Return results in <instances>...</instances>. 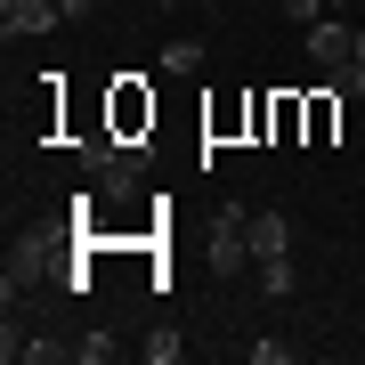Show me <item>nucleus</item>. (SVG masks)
<instances>
[{
	"mask_svg": "<svg viewBox=\"0 0 365 365\" xmlns=\"http://www.w3.org/2000/svg\"><path fill=\"white\" fill-rule=\"evenodd\" d=\"M66 349H73V341H25V365H57Z\"/></svg>",
	"mask_w": 365,
	"mask_h": 365,
	"instance_id": "11",
	"label": "nucleus"
},
{
	"mask_svg": "<svg viewBox=\"0 0 365 365\" xmlns=\"http://www.w3.org/2000/svg\"><path fill=\"white\" fill-rule=\"evenodd\" d=\"M300 41H309V66H317V73H341V66L357 57V25H333V16H317Z\"/></svg>",
	"mask_w": 365,
	"mask_h": 365,
	"instance_id": "1",
	"label": "nucleus"
},
{
	"mask_svg": "<svg viewBox=\"0 0 365 365\" xmlns=\"http://www.w3.org/2000/svg\"><path fill=\"white\" fill-rule=\"evenodd\" d=\"M0 25H9V41L16 33H57V25H66V9H57V0H0Z\"/></svg>",
	"mask_w": 365,
	"mask_h": 365,
	"instance_id": "3",
	"label": "nucleus"
},
{
	"mask_svg": "<svg viewBox=\"0 0 365 365\" xmlns=\"http://www.w3.org/2000/svg\"><path fill=\"white\" fill-rule=\"evenodd\" d=\"M114 349H122L114 333H81V341H73V357H81V365H106V357H114Z\"/></svg>",
	"mask_w": 365,
	"mask_h": 365,
	"instance_id": "8",
	"label": "nucleus"
},
{
	"mask_svg": "<svg viewBox=\"0 0 365 365\" xmlns=\"http://www.w3.org/2000/svg\"><path fill=\"white\" fill-rule=\"evenodd\" d=\"M357 9H365V0H357Z\"/></svg>",
	"mask_w": 365,
	"mask_h": 365,
	"instance_id": "17",
	"label": "nucleus"
},
{
	"mask_svg": "<svg viewBox=\"0 0 365 365\" xmlns=\"http://www.w3.org/2000/svg\"><path fill=\"white\" fill-rule=\"evenodd\" d=\"M163 73H179V81H187V73H203V41H187V33H179V41H163Z\"/></svg>",
	"mask_w": 365,
	"mask_h": 365,
	"instance_id": "6",
	"label": "nucleus"
},
{
	"mask_svg": "<svg viewBox=\"0 0 365 365\" xmlns=\"http://www.w3.org/2000/svg\"><path fill=\"white\" fill-rule=\"evenodd\" d=\"M163 9H179V0H163Z\"/></svg>",
	"mask_w": 365,
	"mask_h": 365,
	"instance_id": "16",
	"label": "nucleus"
},
{
	"mask_svg": "<svg viewBox=\"0 0 365 365\" xmlns=\"http://www.w3.org/2000/svg\"><path fill=\"white\" fill-rule=\"evenodd\" d=\"M284 16H292V25H300V33H309V25H317V16H325V0H284Z\"/></svg>",
	"mask_w": 365,
	"mask_h": 365,
	"instance_id": "13",
	"label": "nucleus"
},
{
	"mask_svg": "<svg viewBox=\"0 0 365 365\" xmlns=\"http://www.w3.org/2000/svg\"><path fill=\"white\" fill-rule=\"evenodd\" d=\"M41 268H49V235L16 244V252H9V276H0V300L16 309V292H33V284H41Z\"/></svg>",
	"mask_w": 365,
	"mask_h": 365,
	"instance_id": "2",
	"label": "nucleus"
},
{
	"mask_svg": "<svg viewBox=\"0 0 365 365\" xmlns=\"http://www.w3.org/2000/svg\"><path fill=\"white\" fill-rule=\"evenodd\" d=\"M252 365H292V341H252Z\"/></svg>",
	"mask_w": 365,
	"mask_h": 365,
	"instance_id": "12",
	"label": "nucleus"
},
{
	"mask_svg": "<svg viewBox=\"0 0 365 365\" xmlns=\"http://www.w3.org/2000/svg\"><path fill=\"white\" fill-rule=\"evenodd\" d=\"M325 81H333L341 98H365V66H357V57H349V66H341V73H325Z\"/></svg>",
	"mask_w": 365,
	"mask_h": 365,
	"instance_id": "10",
	"label": "nucleus"
},
{
	"mask_svg": "<svg viewBox=\"0 0 365 365\" xmlns=\"http://www.w3.org/2000/svg\"><path fill=\"white\" fill-rule=\"evenodd\" d=\"M138 130H155V98H146L138 81H122V90H114V138L138 146Z\"/></svg>",
	"mask_w": 365,
	"mask_h": 365,
	"instance_id": "5",
	"label": "nucleus"
},
{
	"mask_svg": "<svg viewBox=\"0 0 365 365\" xmlns=\"http://www.w3.org/2000/svg\"><path fill=\"white\" fill-rule=\"evenodd\" d=\"M244 244H252V260H284V252H292V220H284V211H252Z\"/></svg>",
	"mask_w": 365,
	"mask_h": 365,
	"instance_id": "4",
	"label": "nucleus"
},
{
	"mask_svg": "<svg viewBox=\"0 0 365 365\" xmlns=\"http://www.w3.org/2000/svg\"><path fill=\"white\" fill-rule=\"evenodd\" d=\"M146 357H155V365H179L187 341H179V333H146Z\"/></svg>",
	"mask_w": 365,
	"mask_h": 365,
	"instance_id": "9",
	"label": "nucleus"
},
{
	"mask_svg": "<svg viewBox=\"0 0 365 365\" xmlns=\"http://www.w3.org/2000/svg\"><path fill=\"white\" fill-rule=\"evenodd\" d=\"M292 284H300V276H292V252H284V260H260V292L268 300H284Z\"/></svg>",
	"mask_w": 365,
	"mask_h": 365,
	"instance_id": "7",
	"label": "nucleus"
},
{
	"mask_svg": "<svg viewBox=\"0 0 365 365\" xmlns=\"http://www.w3.org/2000/svg\"><path fill=\"white\" fill-rule=\"evenodd\" d=\"M357 66H365V25H357Z\"/></svg>",
	"mask_w": 365,
	"mask_h": 365,
	"instance_id": "15",
	"label": "nucleus"
},
{
	"mask_svg": "<svg viewBox=\"0 0 365 365\" xmlns=\"http://www.w3.org/2000/svg\"><path fill=\"white\" fill-rule=\"evenodd\" d=\"M57 9H66V16H90V9H98V0H57Z\"/></svg>",
	"mask_w": 365,
	"mask_h": 365,
	"instance_id": "14",
	"label": "nucleus"
}]
</instances>
